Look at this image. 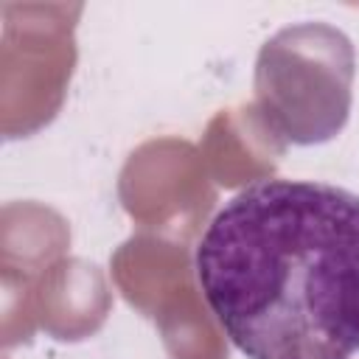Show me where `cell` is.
Masks as SVG:
<instances>
[{
  "label": "cell",
  "instance_id": "obj_1",
  "mask_svg": "<svg viewBox=\"0 0 359 359\" xmlns=\"http://www.w3.org/2000/svg\"><path fill=\"white\" fill-rule=\"evenodd\" d=\"M194 266L247 359H359V194L255 180L216 210Z\"/></svg>",
  "mask_w": 359,
  "mask_h": 359
}]
</instances>
